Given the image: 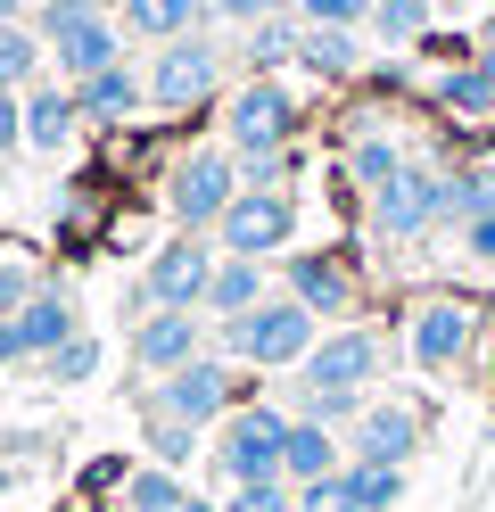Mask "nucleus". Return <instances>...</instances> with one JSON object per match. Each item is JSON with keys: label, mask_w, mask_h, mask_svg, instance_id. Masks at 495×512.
Listing matches in <instances>:
<instances>
[{"label": "nucleus", "mask_w": 495, "mask_h": 512, "mask_svg": "<svg viewBox=\"0 0 495 512\" xmlns=\"http://www.w3.org/2000/svg\"><path fill=\"white\" fill-rule=\"evenodd\" d=\"M223 356H240V364H256V372H289V364L314 356V314L281 290V298H264L256 314L223 323Z\"/></svg>", "instance_id": "f257e3e1"}, {"label": "nucleus", "mask_w": 495, "mask_h": 512, "mask_svg": "<svg viewBox=\"0 0 495 512\" xmlns=\"http://www.w3.org/2000/svg\"><path fill=\"white\" fill-rule=\"evenodd\" d=\"M240 190H248L240 157H223V149H190V157H174V174H165V207H174L182 232H215Z\"/></svg>", "instance_id": "f03ea898"}, {"label": "nucleus", "mask_w": 495, "mask_h": 512, "mask_svg": "<svg viewBox=\"0 0 495 512\" xmlns=\"http://www.w3.org/2000/svg\"><path fill=\"white\" fill-rule=\"evenodd\" d=\"M281 446H289V413L281 405H240V413H223V430H215V471L231 488L281 479Z\"/></svg>", "instance_id": "7ed1b4c3"}, {"label": "nucleus", "mask_w": 495, "mask_h": 512, "mask_svg": "<svg viewBox=\"0 0 495 512\" xmlns=\"http://www.w3.org/2000/svg\"><path fill=\"white\" fill-rule=\"evenodd\" d=\"M149 413H157V422L207 430V422H223V413H240V380H231L223 356H198V364H182V372L149 380Z\"/></svg>", "instance_id": "20e7f679"}, {"label": "nucleus", "mask_w": 495, "mask_h": 512, "mask_svg": "<svg viewBox=\"0 0 495 512\" xmlns=\"http://www.w3.org/2000/svg\"><path fill=\"white\" fill-rule=\"evenodd\" d=\"M223 133H231V157H273V149H289V141H297V91L273 83V75H256L248 91H231Z\"/></svg>", "instance_id": "39448f33"}, {"label": "nucleus", "mask_w": 495, "mask_h": 512, "mask_svg": "<svg viewBox=\"0 0 495 512\" xmlns=\"http://www.w3.org/2000/svg\"><path fill=\"white\" fill-rule=\"evenodd\" d=\"M223 83V58L207 34H182V42H165L149 58V108L157 116H190V108H207V91Z\"/></svg>", "instance_id": "423d86ee"}, {"label": "nucleus", "mask_w": 495, "mask_h": 512, "mask_svg": "<svg viewBox=\"0 0 495 512\" xmlns=\"http://www.w3.org/2000/svg\"><path fill=\"white\" fill-rule=\"evenodd\" d=\"M58 58H66V75H99V67H124V42H116V25L91 9V0H50L42 9V25H33Z\"/></svg>", "instance_id": "0eeeda50"}, {"label": "nucleus", "mask_w": 495, "mask_h": 512, "mask_svg": "<svg viewBox=\"0 0 495 512\" xmlns=\"http://www.w3.org/2000/svg\"><path fill=\"white\" fill-rule=\"evenodd\" d=\"M372 223L388 240H421V232H438V223H454L446 207V174L429 166V157H413L405 174H396L388 190H372Z\"/></svg>", "instance_id": "6e6552de"}, {"label": "nucleus", "mask_w": 495, "mask_h": 512, "mask_svg": "<svg viewBox=\"0 0 495 512\" xmlns=\"http://www.w3.org/2000/svg\"><path fill=\"white\" fill-rule=\"evenodd\" d=\"M207 281H215L207 240H198V232H182V240H165V248L149 256L141 298H149V306H174V314H207Z\"/></svg>", "instance_id": "1a4fd4ad"}, {"label": "nucleus", "mask_w": 495, "mask_h": 512, "mask_svg": "<svg viewBox=\"0 0 495 512\" xmlns=\"http://www.w3.org/2000/svg\"><path fill=\"white\" fill-rule=\"evenodd\" d=\"M83 323H75V306H66V290H42L33 306H17V314H0V364H33V356H58L66 339H75Z\"/></svg>", "instance_id": "9d476101"}, {"label": "nucleus", "mask_w": 495, "mask_h": 512, "mask_svg": "<svg viewBox=\"0 0 495 512\" xmlns=\"http://www.w3.org/2000/svg\"><path fill=\"white\" fill-rule=\"evenodd\" d=\"M289 223H297L289 190H240L215 232H223V256H273V248H289Z\"/></svg>", "instance_id": "9b49d317"}, {"label": "nucleus", "mask_w": 495, "mask_h": 512, "mask_svg": "<svg viewBox=\"0 0 495 512\" xmlns=\"http://www.w3.org/2000/svg\"><path fill=\"white\" fill-rule=\"evenodd\" d=\"M132 356H141V372H149V380H165V372H182V364L207 356V331H198V314L149 306V314H141V331H132Z\"/></svg>", "instance_id": "f8f14e48"}, {"label": "nucleus", "mask_w": 495, "mask_h": 512, "mask_svg": "<svg viewBox=\"0 0 495 512\" xmlns=\"http://www.w3.org/2000/svg\"><path fill=\"white\" fill-rule=\"evenodd\" d=\"M471 306H454V298H429V306H413V323H405V347H413V364H429V372H446V364H462L471 356Z\"/></svg>", "instance_id": "ddd939ff"}, {"label": "nucleus", "mask_w": 495, "mask_h": 512, "mask_svg": "<svg viewBox=\"0 0 495 512\" xmlns=\"http://www.w3.org/2000/svg\"><path fill=\"white\" fill-rule=\"evenodd\" d=\"M380 372V339L372 331H330L314 339V356L297 364V380H314V389H372Z\"/></svg>", "instance_id": "4468645a"}, {"label": "nucleus", "mask_w": 495, "mask_h": 512, "mask_svg": "<svg viewBox=\"0 0 495 512\" xmlns=\"http://www.w3.org/2000/svg\"><path fill=\"white\" fill-rule=\"evenodd\" d=\"M421 455V422L405 405H363L355 413V438H347V463H396L405 471Z\"/></svg>", "instance_id": "2eb2a0df"}, {"label": "nucleus", "mask_w": 495, "mask_h": 512, "mask_svg": "<svg viewBox=\"0 0 495 512\" xmlns=\"http://www.w3.org/2000/svg\"><path fill=\"white\" fill-rule=\"evenodd\" d=\"M289 298L314 314H347L355 306V273H347V256H330V248H297L289 256Z\"/></svg>", "instance_id": "dca6fc26"}, {"label": "nucleus", "mask_w": 495, "mask_h": 512, "mask_svg": "<svg viewBox=\"0 0 495 512\" xmlns=\"http://www.w3.org/2000/svg\"><path fill=\"white\" fill-rule=\"evenodd\" d=\"M330 471H347V455H339V430H330V422H297V413H289L281 479H289V488H314V479H330Z\"/></svg>", "instance_id": "f3484780"}, {"label": "nucleus", "mask_w": 495, "mask_h": 512, "mask_svg": "<svg viewBox=\"0 0 495 512\" xmlns=\"http://www.w3.org/2000/svg\"><path fill=\"white\" fill-rule=\"evenodd\" d=\"M75 108H83V124L141 116V108H149V75H132V67H99V75L75 83Z\"/></svg>", "instance_id": "a211bd4d"}, {"label": "nucleus", "mask_w": 495, "mask_h": 512, "mask_svg": "<svg viewBox=\"0 0 495 512\" xmlns=\"http://www.w3.org/2000/svg\"><path fill=\"white\" fill-rule=\"evenodd\" d=\"M198 25H207V0H124V34H141L149 50L198 34Z\"/></svg>", "instance_id": "6ab92c4d"}, {"label": "nucleus", "mask_w": 495, "mask_h": 512, "mask_svg": "<svg viewBox=\"0 0 495 512\" xmlns=\"http://www.w3.org/2000/svg\"><path fill=\"white\" fill-rule=\"evenodd\" d=\"M264 306V273H256V256H223L215 281H207V314L215 323H240V314Z\"/></svg>", "instance_id": "aec40b11"}, {"label": "nucleus", "mask_w": 495, "mask_h": 512, "mask_svg": "<svg viewBox=\"0 0 495 512\" xmlns=\"http://www.w3.org/2000/svg\"><path fill=\"white\" fill-rule=\"evenodd\" d=\"M75 133H83L75 91H25V141H33V149H50V157H58Z\"/></svg>", "instance_id": "412c9836"}, {"label": "nucleus", "mask_w": 495, "mask_h": 512, "mask_svg": "<svg viewBox=\"0 0 495 512\" xmlns=\"http://www.w3.org/2000/svg\"><path fill=\"white\" fill-rule=\"evenodd\" d=\"M405 166H413V157L396 149V141H380V133H355V141H347V182L363 190V199H372V190H388Z\"/></svg>", "instance_id": "4be33fe9"}, {"label": "nucleus", "mask_w": 495, "mask_h": 512, "mask_svg": "<svg viewBox=\"0 0 495 512\" xmlns=\"http://www.w3.org/2000/svg\"><path fill=\"white\" fill-rule=\"evenodd\" d=\"M297 67L306 75H355V34L347 25H306L297 34Z\"/></svg>", "instance_id": "5701e85b"}, {"label": "nucleus", "mask_w": 495, "mask_h": 512, "mask_svg": "<svg viewBox=\"0 0 495 512\" xmlns=\"http://www.w3.org/2000/svg\"><path fill=\"white\" fill-rule=\"evenodd\" d=\"M42 34L33 25H0V91H33V67H42Z\"/></svg>", "instance_id": "b1692460"}, {"label": "nucleus", "mask_w": 495, "mask_h": 512, "mask_svg": "<svg viewBox=\"0 0 495 512\" xmlns=\"http://www.w3.org/2000/svg\"><path fill=\"white\" fill-rule=\"evenodd\" d=\"M347 488H355L363 512H396L405 504V471L396 463H347Z\"/></svg>", "instance_id": "393cba45"}, {"label": "nucleus", "mask_w": 495, "mask_h": 512, "mask_svg": "<svg viewBox=\"0 0 495 512\" xmlns=\"http://www.w3.org/2000/svg\"><path fill=\"white\" fill-rule=\"evenodd\" d=\"M438 100H446L462 124H487V116H495V83H487L479 67H454V75L438 83Z\"/></svg>", "instance_id": "a878e982"}, {"label": "nucleus", "mask_w": 495, "mask_h": 512, "mask_svg": "<svg viewBox=\"0 0 495 512\" xmlns=\"http://www.w3.org/2000/svg\"><path fill=\"white\" fill-rule=\"evenodd\" d=\"M124 504H132V512H182V504H190V488H182V479L165 471V463H149V471H132Z\"/></svg>", "instance_id": "bb28decb"}, {"label": "nucleus", "mask_w": 495, "mask_h": 512, "mask_svg": "<svg viewBox=\"0 0 495 512\" xmlns=\"http://www.w3.org/2000/svg\"><path fill=\"white\" fill-rule=\"evenodd\" d=\"M372 34L396 42V50L421 42V34H429V0H380V9H372Z\"/></svg>", "instance_id": "cd10ccee"}, {"label": "nucleus", "mask_w": 495, "mask_h": 512, "mask_svg": "<svg viewBox=\"0 0 495 512\" xmlns=\"http://www.w3.org/2000/svg\"><path fill=\"white\" fill-rule=\"evenodd\" d=\"M363 389H314V380H297V422H355Z\"/></svg>", "instance_id": "c85d7f7f"}, {"label": "nucleus", "mask_w": 495, "mask_h": 512, "mask_svg": "<svg viewBox=\"0 0 495 512\" xmlns=\"http://www.w3.org/2000/svg\"><path fill=\"white\" fill-rule=\"evenodd\" d=\"M50 281H42V265L33 256H0V314H17V306H33Z\"/></svg>", "instance_id": "c756f323"}, {"label": "nucleus", "mask_w": 495, "mask_h": 512, "mask_svg": "<svg viewBox=\"0 0 495 512\" xmlns=\"http://www.w3.org/2000/svg\"><path fill=\"white\" fill-rule=\"evenodd\" d=\"M42 372L58 380V389H75V380H91V372H99V339H83V331H75V339H66L58 356L42 364Z\"/></svg>", "instance_id": "7c9ffc66"}, {"label": "nucleus", "mask_w": 495, "mask_h": 512, "mask_svg": "<svg viewBox=\"0 0 495 512\" xmlns=\"http://www.w3.org/2000/svg\"><path fill=\"white\" fill-rule=\"evenodd\" d=\"M190 446H198V430H190V422H157V413H149V463L174 471V463H190Z\"/></svg>", "instance_id": "2f4dec72"}, {"label": "nucleus", "mask_w": 495, "mask_h": 512, "mask_svg": "<svg viewBox=\"0 0 495 512\" xmlns=\"http://www.w3.org/2000/svg\"><path fill=\"white\" fill-rule=\"evenodd\" d=\"M223 512H297V488H281V479H256V488H231Z\"/></svg>", "instance_id": "473e14b6"}, {"label": "nucleus", "mask_w": 495, "mask_h": 512, "mask_svg": "<svg viewBox=\"0 0 495 512\" xmlns=\"http://www.w3.org/2000/svg\"><path fill=\"white\" fill-rule=\"evenodd\" d=\"M297 512H363V504L347 488V471H330V479H314V488H297Z\"/></svg>", "instance_id": "72a5a7b5"}, {"label": "nucleus", "mask_w": 495, "mask_h": 512, "mask_svg": "<svg viewBox=\"0 0 495 512\" xmlns=\"http://www.w3.org/2000/svg\"><path fill=\"white\" fill-rule=\"evenodd\" d=\"M297 34H306V25H256L248 58H256V67H281V58H297Z\"/></svg>", "instance_id": "f704fd0d"}, {"label": "nucleus", "mask_w": 495, "mask_h": 512, "mask_svg": "<svg viewBox=\"0 0 495 512\" xmlns=\"http://www.w3.org/2000/svg\"><path fill=\"white\" fill-rule=\"evenodd\" d=\"M297 9H306L314 25H347V34H355V25H372L380 0H297Z\"/></svg>", "instance_id": "c9c22d12"}, {"label": "nucleus", "mask_w": 495, "mask_h": 512, "mask_svg": "<svg viewBox=\"0 0 495 512\" xmlns=\"http://www.w3.org/2000/svg\"><path fill=\"white\" fill-rule=\"evenodd\" d=\"M297 0H207V17H223V25H264V17H289Z\"/></svg>", "instance_id": "e433bc0d"}, {"label": "nucleus", "mask_w": 495, "mask_h": 512, "mask_svg": "<svg viewBox=\"0 0 495 512\" xmlns=\"http://www.w3.org/2000/svg\"><path fill=\"white\" fill-rule=\"evenodd\" d=\"M25 141V91H0V157Z\"/></svg>", "instance_id": "4c0bfd02"}, {"label": "nucleus", "mask_w": 495, "mask_h": 512, "mask_svg": "<svg viewBox=\"0 0 495 512\" xmlns=\"http://www.w3.org/2000/svg\"><path fill=\"white\" fill-rule=\"evenodd\" d=\"M462 248H471V265H495V215H471V223H462Z\"/></svg>", "instance_id": "58836bf2"}, {"label": "nucleus", "mask_w": 495, "mask_h": 512, "mask_svg": "<svg viewBox=\"0 0 495 512\" xmlns=\"http://www.w3.org/2000/svg\"><path fill=\"white\" fill-rule=\"evenodd\" d=\"M462 182H471V215H495V166H462Z\"/></svg>", "instance_id": "ea45409f"}, {"label": "nucleus", "mask_w": 495, "mask_h": 512, "mask_svg": "<svg viewBox=\"0 0 495 512\" xmlns=\"http://www.w3.org/2000/svg\"><path fill=\"white\" fill-rule=\"evenodd\" d=\"M479 75H487V83H495V42H479Z\"/></svg>", "instance_id": "a19ab883"}, {"label": "nucleus", "mask_w": 495, "mask_h": 512, "mask_svg": "<svg viewBox=\"0 0 495 512\" xmlns=\"http://www.w3.org/2000/svg\"><path fill=\"white\" fill-rule=\"evenodd\" d=\"M25 17V0H0V25H17Z\"/></svg>", "instance_id": "79ce46f5"}, {"label": "nucleus", "mask_w": 495, "mask_h": 512, "mask_svg": "<svg viewBox=\"0 0 495 512\" xmlns=\"http://www.w3.org/2000/svg\"><path fill=\"white\" fill-rule=\"evenodd\" d=\"M182 512H223V504H207V496H190V504H182Z\"/></svg>", "instance_id": "37998d69"}, {"label": "nucleus", "mask_w": 495, "mask_h": 512, "mask_svg": "<svg viewBox=\"0 0 495 512\" xmlns=\"http://www.w3.org/2000/svg\"><path fill=\"white\" fill-rule=\"evenodd\" d=\"M479 42H495V9H487V25H479Z\"/></svg>", "instance_id": "c03bdc74"}, {"label": "nucleus", "mask_w": 495, "mask_h": 512, "mask_svg": "<svg viewBox=\"0 0 495 512\" xmlns=\"http://www.w3.org/2000/svg\"><path fill=\"white\" fill-rule=\"evenodd\" d=\"M0 190H9V166H0Z\"/></svg>", "instance_id": "a18cd8bd"}]
</instances>
